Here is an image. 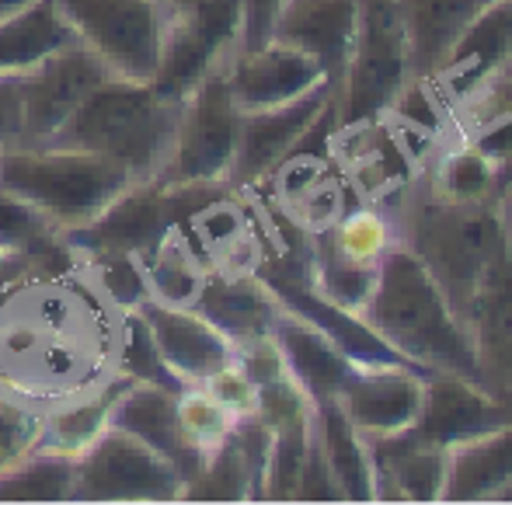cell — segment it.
<instances>
[{
    "instance_id": "obj_43",
    "label": "cell",
    "mask_w": 512,
    "mask_h": 505,
    "mask_svg": "<svg viewBox=\"0 0 512 505\" xmlns=\"http://www.w3.org/2000/svg\"><path fill=\"white\" fill-rule=\"evenodd\" d=\"M495 209H499V223H502V237H506V251L512 258V178L506 182V189L495 199Z\"/></svg>"
},
{
    "instance_id": "obj_40",
    "label": "cell",
    "mask_w": 512,
    "mask_h": 505,
    "mask_svg": "<svg viewBox=\"0 0 512 505\" xmlns=\"http://www.w3.org/2000/svg\"><path fill=\"white\" fill-rule=\"evenodd\" d=\"M286 0H241V46H262L276 32Z\"/></svg>"
},
{
    "instance_id": "obj_37",
    "label": "cell",
    "mask_w": 512,
    "mask_h": 505,
    "mask_svg": "<svg viewBox=\"0 0 512 505\" xmlns=\"http://www.w3.org/2000/svg\"><path fill=\"white\" fill-rule=\"evenodd\" d=\"M53 234H60V230L49 227V220L32 202L0 189V251L4 255H21Z\"/></svg>"
},
{
    "instance_id": "obj_9",
    "label": "cell",
    "mask_w": 512,
    "mask_h": 505,
    "mask_svg": "<svg viewBox=\"0 0 512 505\" xmlns=\"http://www.w3.org/2000/svg\"><path fill=\"white\" fill-rule=\"evenodd\" d=\"M237 133H241V108L227 88V63H220L182 98L175 140L157 178L168 185L230 182Z\"/></svg>"
},
{
    "instance_id": "obj_7",
    "label": "cell",
    "mask_w": 512,
    "mask_h": 505,
    "mask_svg": "<svg viewBox=\"0 0 512 505\" xmlns=\"http://www.w3.org/2000/svg\"><path fill=\"white\" fill-rule=\"evenodd\" d=\"M391 248H398V230L384 202H356L310 234V286L359 314Z\"/></svg>"
},
{
    "instance_id": "obj_11",
    "label": "cell",
    "mask_w": 512,
    "mask_h": 505,
    "mask_svg": "<svg viewBox=\"0 0 512 505\" xmlns=\"http://www.w3.org/2000/svg\"><path fill=\"white\" fill-rule=\"evenodd\" d=\"M241 46V0H203L199 7L171 14L164 32L154 88L182 101L199 81L230 60Z\"/></svg>"
},
{
    "instance_id": "obj_5",
    "label": "cell",
    "mask_w": 512,
    "mask_h": 505,
    "mask_svg": "<svg viewBox=\"0 0 512 505\" xmlns=\"http://www.w3.org/2000/svg\"><path fill=\"white\" fill-rule=\"evenodd\" d=\"M136 175L126 164L70 147L0 150V189L28 199L49 227L70 234L95 220Z\"/></svg>"
},
{
    "instance_id": "obj_25",
    "label": "cell",
    "mask_w": 512,
    "mask_h": 505,
    "mask_svg": "<svg viewBox=\"0 0 512 505\" xmlns=\"http://www.w3.org/2000/svg\"><path fill=\"white\" fill-rule=\"evenodd\" d=\"M488 4L492 0H401L411 81H429L439 60Z\"/></svg>"
},
{
    "instance_id": "obj_1",
    "label": "cell",
    "mask_w": 512,
    "mask_h": 505,
    "mask_svg": "<svg viewBox=\"0 0 512 505\" xmlns=\"http://www.w3.org/2000/svg\"><path fill=\"white\" fill-rule=\"evenodd\" d=\"M122 317L63 234L11 255L0 279V394L35 415L119 373Z\"/></svg>"
},
{
    "instance_id": "obj_34",
    "label": "cell",
    "mask_w": 512,
    "mask_h": 505,
    "mask_svg": "<svg viewBox=\"0 0 512 505\" xmlns=\"http://www.w3.org/2000/svg\"><path fill=\"white\" fill-rule=\"evenodd\" d=\"M175 418H178L182 439L196 453H203V457L220 450L237 425L234 411L223 408L203 384H185L182 391L175 394Z\"/></svg>"
},
{
    "instance_id": "obj_38",
    "label": "cell",
    "mask_w": 512,
    "mask_h": 505,
    "mask_svg": "<svg viewBox=\"0 0 512 505\" xmlns=\"http://www.w3.org/2000/svg\"><path fill=\"white\" fill-rule=\"evenodd\" d=\"M203 387L223 404V408L234 411L237 418L258 415V384H255V377H251L248 366H244L241 356L223 363L213 377L203 380Z\"/></svg>"
},
{
    "instance_id": "obj_47",
    "label": "cell",
    "mask_w": 512,
    "mask_h": 505,
    "mask_svg": "<svg viewBox=\"0 0 512 505\" xmlns=\"http://www.w3.org/2000/svg\"><path fill=\"white\" fill-rule=\"evenodd\" d=\"M7 258H11V255H4V251H0V265H4V262H7Z\"/></svg>"
},
{
    "instance_id": "obj_2",
    "label": "cell",
    "mask_w": 512,
    "mask_h": 505,
    "mask_svg": "<svg viewBox=\"0 0 512 505\" xmlns=\"http://www.w3.org/2000/svg\"><path fill=\"white\" fill-rule=\"evenodd\" d=\"M384 206L398 230V244L422 262L453 314L467 321L481 283L506 251L495 202L443 199L429 189L422 171H415Z\"/></svg>"
},
{
    "instance_id": "obj_20",
    "label": "cell",
    "mask_w": 512,
    "mask_h": 505,
    "mask_svg": "<svg viewBox=\"0 0 512 505\" xmlns=\"http://www.w3.org/2000/svg\"><path fill=\"white\" fill-rule=\"evenodd\" d=\"M359 25V0H286L272 39L304 49L321 63L331 88H338Z\"/></svg>"
},
{
    "instance_id": "obj_31",
    "label": "cell",
    "mask_w": 512,
    "mask_h": 505,
    "mask_svg": "<svg viewBox=\"0 0 512 505\" xmlns=\"http://www.w3.org/2000/svg\"><path fill=\"white\" fill-rule=\"evenodd\" d=\"M70 42L77 39L56 11V0H35L21 14L0 21V74H21Z\"/></svg>"
},
{
    "instance_id": "obj_33",
    "label": "cell",
    "mask_w": 512,
    "mask_h": 505,
    "mask_svg": "<svg viewBox=\"0 0 512 505\" xmlns=\"http://www.w3.org/2000/svg\"><path fill=\"white\" fill-rule=\"evenodd\" d=\"M182 499H262V481H258L255 464L248 460L244 446L230 432L227 443L216 453H209L203 471L182 488Z\"/></svg>"
},
{
    "instance_id": "obj_44",
    "label": "cell",
    "mask_w": 512,
    "mask_h": 505,
    "mask_svg": "<svg viewBox=\"0 0 512 505\" xmlns=\"http://www.w3.org/2000/svg\"><path fill=\"white\" fill-rule=\"evenodd\" d=\"M35 0H0V21L4 18H14V14H21L25 7H32Z\"/></svg>"
},
{
    "instance_id": "obj_39",
    "label": "cell",
    "mask_w": 512,
    "mask_h": 505,
    "mask_svg": "<svg viewBox=\"0 0 512 505\" xmlns=\"http://www.w3.org/2000/svg\"><path fill=\"white\" fill-rule=\"evenodd\" d=\"M42 429V415L21 408L11 398L0 394V471L21 460L28 450H35Z\"/></svg>"
},
{
    "instance_id": "obj_23",
    "label": "cell",
    "mask_w": 512,
    "mask_h": 505,
    "mask_svg": "<svg viewBox=\"0 0 512 505\" xmlns=\"http://www.w3.org/2000/svg\"><path fill=\"white\" fill-rule=\"evenodd\" d=\"M272 345L283 356V366L290 370V377L297 380V387L307 394L310 404L335 398L338 387L345 384V377L352 373V359H345L321 331L300 314H293L290 307H279L276 321L269 331Z\"/></svg>"
},
{
    "instance_id": "obj_27",
    "label": "cell",
    "mask_w": 512,
    "mask_h": 505,
    "mask_svg": "<svg viewBox=\"0 0 512 505\" xmlns=\"http://www.w3.org/2000/svg\"><path fill=\"white\" fill-rule=\"evenodd\" d=\"M314 432L324 450V460L331 467L342 499L349 502H373L377 499V481H373V457L370 443L359 436L356 425L345 418L335 398L314 404Z\"/></svg>"
},
{
    "instance_id": "obj_24",
    "label": "cell",
    "mask_w": 512,
    "mask_h": 505,
    "mask_svg": "<svg viewBox=\"0 0 512 505\" xmlns=\"http://www.w3.org/2000/svg\"><path fill=\"white\" fill-rule=\"evenodd\" d=\"M279 307H283L279 297L255 272H244V276L209 272L203 293L196 300V310H203L237 349L258 342V338H269Z\"/></svg>"
},
{
    "instance_id": "obj_22",
    "label": "cell",
    "mask_w": 512,
    "mask_h": 505,
    "mask_svg": "<svg viewBox=\"0 0 512 505\" xmlns=\"http://www.w3.org/2000/svg\"><path fill=\"white\" fill-rule=\"evenodd\" d=\"M115 429L133 432L136 439H143L147 446H154L161 457H168L175 464V471L182 474V481L189 485L199 471H203L206 457L196 453L178 432V418H175V391L157 384H133L119 394L112 408V422Z\"/></svg>"
},
{
    "instance_id": "obj_28",
    "label": "cell",
    "mask_w": 512,
    "mask_h": 505,
    "mask_svg": "<svg viewBox=\"0 0 512 505\" xmlns=\"http://www.w3.org/2000/svg\"><path fill=\"white\" fill-rule=\"evenodd\" d=\"M425 182L436 196L453 202H495L512 178L509 168L481 154L464 136H453L436 157L422 168Z\"/></svg>"
},
{
    "instance_id": "obj_15",
    "label": "cell",
    "mask_w": 512,
    "mask_h": 505,
    "mask_svg": "<svg viewBox=\"0 0 512 505\" xmlns=\"http://www.w3.org/2000/svg\"><path fill=\"white\" fill-rule=\"evenodd\" d=\"M425 398V370L418 366H352L335 401L363 439H384L418 422Z\"/></svg>"
},
{
    "instance_id": "obj_3",
    "label": "cell",
    "mask_w": 512,
    "mask_h": 505,
    "mask_svg": "<svg viewBox=\"0 0 512 505\" xmlns=\"http://www.w3.org/2000/svg\"><path fill=\"white\" fill-rule=\"evenodd\" d=\"M359 317L408 363L429 373H457V377L481 384L464 321L453 314L422 262L401 244L384 258L370 297L359 307Z\"/></svg>"
},
{
    "instance_id": "obj_6",
    "label": "cell",
    "mask_w": 512,
    "mask_h": 505,
    "mask_svg": "<svg viewBox=\"0 0 512 505\" xmlns=\"http://www.w3.org/2000/svg\"><path fill=\"white\" fill-rule=\"evenodd\" d=\"M411 84L401 0H359V25L335 88V133L384 122Z\"/></svg>"
},
{
    "instance_id": "obj_16",
    "label": "cell",
    "mask_w": 512,
    "mask_h": 505,
    "mask_svg": "<svg viewBox=\"0 0 512 505\" xmlns=\"http://www.w3.org/2000/svg\"><path fill=\"white\" fill-rule=\"evenodd\" d=\"M321 84H328L321 63L279 39L262 46H237L227 60V88L241 112L286 105Z\"/></svg>"
},
{
    "instance_id": "obj_17",
    "label": "cell",
    "mask_w": 512,
    "mask_h": 505,
    "mask_svg": "<svg viewBox=\"0 0 512 505\" xmlns=\"http://www.w3.org/2000/svg\"><path fill=\"white\" fill-rule=\"evenodd\" d=\"M512 425V404L499 401L492 391L457 373L432 370L425 373V398L418 422L411 429L443 450L464 443V439L485 436V432Z\"/></svg>"
},
{
    "instance_id": "obj_36",
    "label": "cell",
    "mask_w": 512,
    "mask_h": 505,
    "mask_svg": "<svg viewBox=\"0 0 512 505\" xmlns=\"http://www.w3.org/2000/svg\"><path fill=\"white\" fill-rule=\"evenodd\" d=\"M81 262L98 290L119 310H133L147 300V283H143V269L136 255H91Z\"/></svg>"
},
{
    "instance_id": "obj_4",
    "label": "cell",
    "mask_w": 512,
    "mask_h": 505,
    "mask_svg": "<svg viewBox=\"0 0 512 505\" xmlns=\"http://www.w3.org/2000/svg\"><path fill=\"white\" fill-rule=\"evenodd\" d=\"M182 101L161 95L150 81L108 77L42 147H70L126 164L136 182L157 178L175 140Z\"/></svg>"
},
{
    "instance_id": "obj_30",
    "label": "cell",
    "mask_w": 512,
    "mask_h": 505,
    "mask_svg": "<svg viewBox=\"0 0 512 505\" xmlns=\"http://www.w3.org/2000/svg\"><path fill=\"white\" fill-rule=\"evenodd\" d=\"M133 380L126 373H115L108 384H102L98 391L84 394V398L63 404V408L42 415V429H39V443L35 450L46 453H63V457H77L88 443H95L98 436L108 429L112 422V408L119 401V394Z\"/></svg>"
},
{
    "instance_id": "obj_12",
    "label": "cell",
    "mask_w": 512,
    "mask_h": 505,
    "mask_svg": "<svg viewBox=\"0 0 512 505\" xmlns=\"http://www.w3.org/2000/svg\"><path fill=\"white\" fill-rule=\"evenodd\" d=\"M512 63V0H492L478 18L467 25V32L450 46V53L439 60L429 81L422 88L443 108V115L457 119L460 108H467L495 77Z\"/></svg>"
},
{
    "instance_id": "obj_32",
    "label": "cell",
    "mask_w": 512,
    "mask_h": 505,
    "mask_svg": "<svg viewBox=\"0 0 512 505\" xmlns=\"http://www.w3.org/2000/svg\"><path fill=\"white\" fill-rule=\"evenodd\" d=\"M74 499V457L28 450L0 471V502H70Z\"/></svg>"
},
{
    "instance_id": "obj_41",
    "label": "cell",
    "mask_w": 512,
    "mask_h": 505,
    "mask_svg": "<svg viewBox=\"0 0 512 505\" xmlns=\"http://www.w3.org/2000/svg\"><path fill=\"white\" fill-rule=\"evenodd\" d=\"M21 147V74H0V150Z\"/></svg>"
},
{
    "instance_id": "obj_29",
    "label": "cell",
    "mask_w": 512,
    "mask_h": 505,
    "mask_svg": "<svg viewBox=\"0 0 512 505\" xmlns=\"http://www.w3.org/2000/svg\"><path fill=\"white\" fill-rule=\"evenodd\" d=\"M140 269L143 283H147V297L175 303V307H196L209 272H213L196 244L189 241L185 227H171L147 255H140Z\"/></svg>"
},
{
    "instance_id": "obj_19",
    "label": "cell",
    "mask_w": 512,
    "mask_h": 505,
    "mask_svg": "<svg viewBox=\"0 0 512 505\" xmlns=\"http://www.w3.org/2000/svg\"><path fill=\"white\" fill-rule=\"evenodd\" d=\"M478 359L481 387L512 404V258L502 251L464 321Z\"/></svg>"
},
{
    "instance_id": "obj_13",
    "label": "cell",
    "mask_w": 512,
    "mask_h": 505,
    "mask_svg": "<svg viewBox=\"0 0 512 505\" xmlns=\"http://www.w3.org/2000/svg\"><path fill=\"white\" fill-rule=\"evenodd\" d=\"M108 77L115 74L81 42L53 49L21 70V147H42Z\"/></svg>"
},
{
    "instance_id": "obj_45",
    "label": "cell",
    "mask_w": 512,
    "mask_h": 505,
    "mask_svg": "<svg viewBox=\"0 0 512 505\" xmlns=\"http://www.w3.org/2000/svg\"><path fill=\"white\" fill-rule=\"evenodd\" d=\"M161 4H164V11H168V18H171V14L192 11V7H199L203 0H161Z\"/></svg>"
},
{
    "instance_id": "obj_26",
    "label": "cell",
    "mask_w": 512,
    "mask_h": 505,
    "mask_svg": "<svg viewBox=\"0 0 512 505\" xmlns=\"http://www.w3.org/2000/svg\"><path fill=\"white\" fill-rule=\"evenodd\" d=\"M512 478V425L464 439L446 450V478L439 502H485Z\"/></svg>"
},
{
    "instance_id": "obj_35",
    "label": "cell",
    "mask_w": 512,
    "mask_h": 505,
    "mask_svg": "<svg viewBox=\"0 0 512 505\" xmlns=\"http://www.w3.org/2000/svg\"><path fill=\"white\" fill-rule=\"evenodd\" d=\"M119 373H126L129 380H140V384H157L168 387V391H182V380L168 370V363L161 359L150 335L147 321H143L140 307L126 310L122 317V342H119Z\"/></svg>"
},
{
    "instance_id": "obj_8",
    "label": "cell",
    "mask_w": 512,
    "mask_h": 505,
    "mask_svg": "<svg viewBox=\"0 0 512 505\" xmlns=\"http://www.w3.org/2000/svg\"><path fill=\"white\" fill-rule=\"evenodd\" d=\"M56 11L115 77L154 81L168 32L161 0H56Z\"/></svg>"
},
{
    "instance_id": "obj_18",
    "label": "cell",
    "mask_w": 512,
    "mask_h": 505,
    "mask_svg": "<svg viewBox=\"0 0 512 505\" xmlns=\"http://www.w3.org/2000/svg\"><path fill=\"white\" fill-rule=\"evenodd\" d=\"M140 314L147 321L154 345L168 370L182 384H203L223 363L237 356V345L216 328L213 321L196 307H175V303L143 300Z\"/></svg>"
},
{
    "instance_id": "obj_14",
    "label": "cell",
    "mask_w": 512,
    "mask_h": 505,
    "mask_svg": "<svg viewBox=\"0 0 512 505\" xmlns=\"http://www.w3.org/2000/svg\"><path fill=\"white\" fill-rule=\"evenodd\" d=\"M331 101H335V88L321 84V88L307 91L304 98L286 101V105L241 112V133H237L230 185L241 192L262 185L279 168V161L297 150V143L310 133V126L321 119V112Z\"/></svg>"
},
{
    "instance_id": "obj_21",
    "label": "cell",
    "mask_w": 512,
    "mask_h": 505,
    "mask_svg": "<svg viewBox=\"0 0 512 505\" xmlns=\"http://www.w3.org/2000/svg\"><path fill=\"white\" fill-rule=\"evenodd\" d=\"M373 457L377 499L439 502L446 478V450L425 443L415 429L394 432L384 439H366Z\"/></svg>"
},
{
    "instance_id": "obj_10",
    "label": "cell",
    "mask_w": 512,
    "mask_h": 505,
    "mask_svg": "<svg viewBox=\"0 0 512 505\" xmlns=\"http://www.w3.org/2000/svg\"><path fill=\"white\" fill-rule=\"evenodd\" d=\"M182 488L168 457L115 425L74 457V499L81 502H175Z\"/></svg>"
},
{
    "instance_id": "obj_42",
    "label": "cell",
    "mask_w": 512,
    "mask_h": 505,
    "mask_svg": "<svg viewBox=\"0 0 512 505\" xmlns=\"http://www.w3.org/2000/svg\"><path fill=\"white\" fill-rule=\"evenodd\" d=\"M467 112H512V63L502 70L499 77H495L492 84H488L485 91H481L478 98L471 101V105L460 108L457 119H460V115H467ZM457 119H453V122H457Z\"/></svg>"
},
{
    "instance_id": "obj_46",
    "label": "cell",
    "mask_w": 512,
    "mask_h": 505,
    "mask_svg": "<svg viewBox=\"0 0 512 505\" xmlns=\"http://www.w3.org/2000/svg\"><path fill=\"white\" fill-rule=\"evenodd\" d=\"M495 499H499V502H512V478L506 481V485H502V492L495 495Z\"/></svg>"
}]
</instances>
